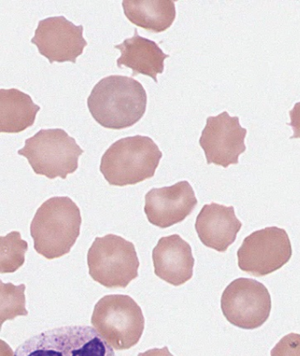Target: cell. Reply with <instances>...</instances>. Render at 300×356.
Returning a JSON list of instances; mask_svg holds the SVG:
<instances>
[{"label":"cell","mask_w":300,"mask_h":356,"mask_svg":"<svg viewBox=\"0 0 300 356\" xmlns=\"http://www.w3.org/2000/svg\"><path fill=\"white\" fill-rule=\"evenodd\" d=\"M147 94L133 78L110 75L92 89L88 98L89 111L101 127L122 130L133 127L146 113Z\"/></svg>","instance_id":"6da1fadb"},{"label":"cell","mask_w":300,"mask_h":356,"mask_svg":"<svg viewBox=\"0 0 300 356\" xmlns=\"http://www.w3.org/2000/svg\"><path fill=\"white\" fill-rule=\"evenodd\" d=\"M81 210L69 197H53L36 211L31 226L35 252L51 260L71 252L80 236Z\"/></svg>","instance_id":"7a4b0ae2"},{"label":"cell","mask_w":300,"mask_h":356,"mask_svg":"<svg viewBox=\"0 0 300 356\" xmlns=\"http://www.w3.org/2000/svg\"><path fill=\"white\" fill-rule=\"evenodd\" d=\"M162 156L150 137L124 138L105 152L100 170L110 186H134L153 177Z\"/></svg>","instance_id":"3957f363"},{"label":"cell","mask_w":300,"mask_h":356,"mask_svg":"<svg viewBox=\"0 0 300 356\" xmlns=\"http://www.w3.org/2000/svg\"><path fill=\"white\" fill-rule=\"evenodd\" d=\"M14 356H115V353L94 328L70 325L32 336L16 348Z\"/></svg>","instance_id":"277c9868"},{"label":"cell","mask_w":300,"mask_h":356,"mask_svg":"<svg viewBox=\"0 0 300 356\" xmlns=\"http://www.w3.org/2000/svg\"><path fill=\"white\" fill-rule=\"evenodd\" d=\"M84 150L75 138L65 130L42 129L25 141L24 147L18 151L27 158L36 175L55 179H65L78 168V158Z\"/></svg>","instance_id":"5b68a950"},{"label":"cell","mask_w":300,"mask_h":356,"mask_svg":"<svg viewBox=\"0 0 300 356\" xmlns=\"http://www.w3.org/2000/svg\"><path fill=\"white\" fill-rule=\"evenodd\" d=\"M91 323L115 350H127L140 341L144 318L140 305L131 296H104L94 306Z\"/></svg>","instance_id":"8992f818"},{"label":"cell","mask_w":300,"mask_h":356,"mask_svg":"<svg viewBox=\"0 0 300 356\" xmlns=\"http://www.w3.org/2000/svg\"><path fill=\"white\" fill-rule=\"evenodd\" d=\"M89 275L108 289H125L138 278L140 260L133 243L108 234L97 237L88 253Z\"/></svg>","instance_id":"52a82bcc"},{"label":"cell","mask_w":300,"mask_h":356,"mask_svg":"<svg viewBox=\"0 0 300 356\" xmlns=\"http://www.w3.org/2000/svg\"><path fill=\"white\" fill-rule=\"evenodd\" d=\"M292 256L288 234L278 227H268L250 234L237 252L240 269L255 277L278 271Z\"/></svg>","instance_id":"ba28073f"},{"label":"cell","mask_w":300,"mask_h":356,"mask_svg":"<svg viewBox=\"0 0 300 356\" xmlns=\"http://www.w3.org/2000/svg\"><path fill=\"white\" fill-rule=\"evenodd\" d=\"M272 307L268 289L256 280H234L221 296L224 316L230 324L242 329L260 327L268 321Z\"/></svg>","instance_id":"9c48e42d"},{"label":"cell","mask_w":300,"mask_h":356,"mask_svg":"<svg viewBox=\"0 0 300 356\" xmlns=\"http://www.w3.org/2000/svg\"><path fill=\"white\" fill-rule=\"evenodd\" d=\"M247 133L246 128L240 124L239 117H231L227 111L208 118L199 138L207 164L223 168L238 164L239 156L247 149Z\"/></svg>","instance_id":"30bf717a"},{"label":"cell","mask_w":300,"mask_h":356,"mask_svg":"<svg viewBox=\"0 0 300 356\" xmlns=\"http://www.w3.org/2000/svg\"><path fill=\"white\" fill-rule=\"evenodd\" d=\"M83 31V26H76L65 16H56L39 22L31 42L51 64L55 62L76 64L88 45Z\"/></svg>","instance_id":"8fae6325"},{"label":"cell","mask_w":300,"mask_h":356,"mask_svg":"<svg viewBox=\"0 0 300 356\" xmlns=\"http://www.w3.org/2000/svg\"><path fill=\"white\" fill-rule=\"evenodd\" d=\"M197 206L192 186L181 181L172 186L153 188L146 195L144 213L150 223L167 229L183 222Z\"/></svg>","instance_id":"7c38bea8"},{"label":"cell","mask_w":300,"mask_h":356,"mask_svg":"<svg viewBox=\"0 0 300 356\" xmlns=\"http://www.w3.org/2000/svg\"><path fill=\"white\" fill-rule=\"evenodd\" d=\"M153 260L155 275L171 285H183L193 277L192 249L179 235L160 238L153 250Z\"/></svg>","instance_id":"4fadbf2b"},{"label":"cell","mask_w":300,"mask_h":356,"mask_svg":"<svg viewBox=\"0 0 300 356\" xmlns=\"http://www.w3.org/2000/svg\"><path fill=\"white\" fill-rule=\"evenodd\" d=\"M242 227L233 206L217 203L204 205L194 224L203 245L219 252H226L235 242Z\"/></svg>","instance_id":"5bb4252c"},{"label":"cell","mask_w":300,"mask_h":356,"mask_svg":"<svg viewBox=\"0 0 300 356\" xmlns=\"http://www.w3.org/2000/svg\"><path fill=\"white\" fill-rule=\"evenodd\" d=\"M115 49L121 51V57L117 60L118 67L124 65L131 69L133 77L138 74L149 76L155 83H158L157 75L163 74L165 59L169 58L157 42L138 35L137 29L133 38L115 45Z\"/></svg>","instance_id":"9a60e30c"},{"label":"cell","mask_w":300,"mask_h":356,"mask_svg":"<svg viewBox=\"0 0 300 356\" xmlns=\"http://www.w3.org/2000/svg\"><path fill=\"white\" fill-rule=\"evenodd\" d=\"M40 106L16 88L0 89V131L19 134L35 124Z\"/></svg>","instance_id":"2e32d148"},{"label":"cell","mask_w":300,"mask_h":356,"mask_svg":"<svg viewBox=\"0 0 300 356\" xmlns=\"http://www.w3.org/2000/svg\"><path fill=\"white\" fill-rule=\"evenodd\" d=\"M123 8L128 21L153 33L166 31L176 17L173 0H124Z\"/></svg>","instance_id":"e0dca14e"},{"label":"cell","mask_w":300,"mask_h":356,"mask_svg":"<svg viewBox=\"0 0 300 356\" xmlns=\"http://www.w3.org/2000/svg\"><path fill=\"white\" fill-rule=\"evenodd\" d=\"M27 250L28 243L22 239L19 232H12L8 234V236H1V273L17 271L25 262V254Z\"/></svg>","instance_id":"ac0fdd59"},{"label":"cell","mask_w":300,"mask_h":356,"mask_svg":"<svg viewBox=\"0 0 300 356\" xmlns=\"http://www.w3.org/2000/svg\"><path fill=\"white\" fill-rule=\"evenodd\" d=\"M24 284L15 286L12 283L5 284L1 282V323L6 321H12L18 316H28L26 309Z\"/></svg>","instance_id":"d6986e66"},{"label":"cell","mask_w":300,"mask_h":356,"mask_svg":"<svg viewBox=\"0 0 300 356\" xmlns=\"http://www.w3.org/2000/svg\"><path fill=\"white\" fill-rule=\"evenodd\" d=\"M272 356H300V334H289L280 339L270 351Z\"/></svg>","instance_id":"ffe728a7"},{"label":"cell","mask_w":300,"mask_h":356,"mask_svg":"<svg viewBox=\"0 0 300 356\" xmlns=\"http://www.w3.org/2000/svg\"><path fill=\"white\" fill-rule=\"evenodd\" d=\"M290 118L291 122L287 124L292 128L293 135L290 137L291 140L292 138H300V102L295 104L294 107L292 108V111H290Z\"/></svg>","instance_id":"44dd1931"},{"label":"cell","mask_w":300,"mask_h":356,"mask_svg":"<svg viewBox=\"0 0 300 356\" xmlns=\"http://www.w3.org/2000/svg\"><path fill=\"white\" fill-rule=\"evenodd\" d=\"M138 356H174L167 347L163 348H153L144 353H140Z\"/></svg>","instance_id":"7402d4cb"}]
</instances>
